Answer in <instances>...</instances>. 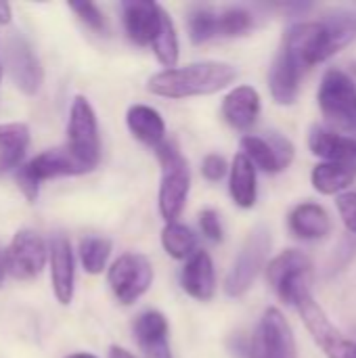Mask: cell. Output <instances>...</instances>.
Segmentation results:
<instances>
[{"label":"cell","mask_w":356,"mask_h":358,"mask_svg":"<svg viewBox=\"0 0 356 358\" xmlns=\"http://www.w3.org/2000/svg\"><path fill=\"white\" fill-rule=\"evenodd\" d=\"M0 80H2V63H0Z\"/></svg>","instance_id":"obj_41"},{"label":"cell","mask_w":356,"mask_h":358,"mask_svg":"<svg viewBox=\"0 0 356 358\" xmlns=\"http://www.w3.org/2000/svg\"><path fill=\"white\" fill-rule=\"evenodd\" d=\"M222 117L225 122L239 130L248 132L260 115V94L252 86H237L222 99Z\"/></svg>","instance_id":"obj_18"},{"label":"cell","mask_w":356,"mask_h":358,"mask_svg":"<svg viewBox=\"0 0 356 358\" xmlns=\"http://www.w3.org/2000/svg\"><path fill=\"white\" fill-rule=\"evenodd\" d=\"M132 336L145 358H172L170 325L159 310H145L132 321Z\"/></svg>","instance_id":"obj_15"},{"label":"cell","mask_w":356,"mask_h":358,"mask_svg":"<svg viewBox=\"0 0 356 358\" xmlns=\"http://www.w3.org/2000/svg\"><path fill=\"white\" fill-rule=\"evenodd\" d=\"M65 358H99L94 357V355H90V352H73V355H69V357Z\"/></svg>","instance_id":"obj_40"},{"label":"cell","mask_w":356,"mask_h":358,"mask_svg":"<svg viewBox=\"0 0 356 358\" xmlns=\"http://www.w3.org/2000/svg\"><path fill=\"white\" fill-rule=\"evenodd\" d=\"M180 285L197 302H210L216 294V271L206 250H195L180 271Z\"/></svg>","instance_id":"obj_17"},{"label":"cell","mask_w":356,"mask_h":358,"mask_svg":"<svg viewBox=\"0 0 356 358\" xmlns=\"http://www.w3.org/2000/svg\"><path fill=\"white\" fill-rule=\"evenodd\" d=\"M155 155L162 166V182L157 193V208L166 224L178 222L185 212L191 191V168L176 141L166 138L155 147Z\"/></svg>","instance_id":"obj_3"},{"label":"cell","mask_w":356,"mask_h":358,"mask_svg":"<svg viewBox=\"0 0 356 358\" xmlns=\"http://www.w3.org/2000/svg\"><path fill=\"white\" fill-rule=\"evenodd\" d=\"M46 262L48 245L31 229L17 231L4 250V271L17 281H31L40 277Z\"/></svg>","instance_id":"obj_11"},{"label":"cell","mask_w":356,"mask_h":358,"mask_svg":"<svg viewBox=\"0 0 356 358\" xmlns=\"http://www.w3.org/2000/svg\"><path fill=\"white\" fill-rule=\"evenodd\" d=\"M201 174L210 182H220L229 174V162L220 153H208L201 162Z\"/></svg>","instance_id":"obj_35"},{"label":"cell","mask_w":356,"mask_h":358,"mask_svg":"<svg viewBox=\"0 0 356 358\" xmlns=\"http://www.w3.org/2000/svg\"><path fill=\"white\" fill-rule=\"evenodd\" d=\"M356 180V162H321L313 168L311 182L321 195L346 191Z\"/></svg>","instance_id":"obj_24"},{"label":"cell","mask_w":356,"mask_h":358,"mask_svg":"<svg viewBox=\"0 0 356 358\" xmlns=\"http://www.w3.org/2000/svg\"><path fill=\"white\" fill-rule=\"evenodd\" d=\"M88 170L67 151V147L48 149L31 157L27 164L19 166L17 170V187L25 195L27 201H36L40 182L59 178V176H80Z\"/></svg>","instance_id":"obj_7"},{"label":"cell","mask_w":356,"mask_h":358,"mask_svg":"<svg viewBox=\"0 0 356 358\" xmlns=\"http://www.w3.org/2000/svg\"><path fill=\"white\" fill-rule=\"evenodd\" d=\"M355 40V34L338 19L325 21H302L285 31L281 52L300 69L304 76L315 65L327 61L332 55L342 50Z\"/></svg>","instance_id":"obj_1"},{"label":"cell","mask_w":356,"mask_h":358,"mask_svg":"<svg viewBox=\"0 0 356 358\" xmlns=\"http://www.w3.org/2000/svg\"><path fill=\"white\" fill-rule=\"evenodd\" d=\"M107 358H136L130 350L122 348V346H111L109 352H107Z\"/></svg>","instance_id":"obj_38"},{"label":"cell","mask_w":356,"mask_h":358,"mask_svg":"<svg viewBox=\"0 0 356 358\" xmlns=\"http://www.w3.org/2000/svg\"><path fill=\"white\" fill-rule=\"evenodd\" d=\"M273 237L269 227L258 224L250 231L248 239L243 241L227 279H225V292L229 298H241L250 292L258 275L262 273L266 258L271 254Z\"/></svg>","instance_id":"obj_5"},{"label":"cell","mask_w":356,"mask_h":358,"mask_svg":"<svg viewBox=\"0 0 356 358\" xmlns=\"http://www.w3.org/2000/svg\"><path fill=\"white\" fill-rule=\"evenodd\" d=\"M29 141L31 136L27 124L10 122L0 126V176L21 166Z\"/></svg>","instance_id":"obj_25"},{"label":"cell","mask_w":356,"mask_h":358,"mask_svg":"<svg viewBox=\"0 0 356 358\" xmlns=\"http://www.w3.org/2000/svg\"><path fill=\"white\" fill-rule=\"evenodd\" d=\"M308 147L325 162H356L355 136L338 134L325 126H313L308 132Z\"/></svg>","instance_id":"obj_20"},{"label":"cell","mask_w":356,"mask_h":358,"mask_svg":"<svg viewBox=\"0 0 356 358\" xmlns=\"http://www.w3.org/2000/svg\"><path fill=\"white\" fill-rule=\"evenodd\" d=\"M355 143H356V134H355Z\"/></svg>","instance_id":"obj_42"},{"label":"cell","mask_w":356,"mask_h":358,"mask_svg":"<svg viewBox=\"0 0 356 358\" xmlns=\"http://www.w3.org/2000/svg\"><path fill=\"white\" fill-rule=\"evenodd\" d=\"M229 193L237 208L250 210L258 199V178L256 168L243 153H237L229 166Z\"/></svg>","instance_id":"obj_21"},{"label":"cell","mask_w":356,"mask_h":358,"mask_svg":"<svg viewBox=\"0 0 356 358\" xmlns=\"http://www.w3.org/2000/svg\"><path fill=\"white\" fill-rule=\"evenodd\" d=\"M313 273L311 258L300 250H285L275 256L266 266V279L277 298L283 304L296 306V302L311 292L308 277Z\"/></svg>","instance_id":"obj_8"},{"label":"cell","mask_w":356,"mask_h":358,"mask_svg":"<svg viewBox=\"0 0 356 358\" xmlns=\"http://www.w3.org/2000/svg\"><path fill=\"white\" fill-rule=\"evenodd\" d=\"M126 126L136 141L153 149L162 141H166V122L162 113L149 105H130L126 111Z\"/></svg>","instance_id":"obj_23"},{"label":"cell","mask_w":356,"mask_h":358,"mask_svg":"<svg viewBox=\"0 0 356 358\" xmlns=\"http://www.w3.org/2000/svg\"><path fill=\"white\" fill-rule=\"evenodd\" d=\"M48 264L52 294L61 306H69L76 289V260L71 243L65 235H55L48 243Z\"/></svg>","instance_id":"obj_14"},{"label":"cell","mask_w":356,"mask_h":358,"mask_svg":"<svg viewBox=\"0 0 356 358\" xmlns=\"http://www.w3.org/2000/svg\"><path fill=\"white\" fill-rule=\"evenodd\" d=\"M4 275H6V271H4V252L0 250V285L4 281Z\"/></svg>","instance_id":"obj_39"},{"label":"cell","mask_w":356,"mask_h":358,"mask_svg":"<svg viewBox=\"0 0 356 358\" xmlns=\"http://www.w3.org/2000/svg\"><path fill=\"white\" fill-rule=\"evenodd\" d=\"M151 48L157 57V61L166 67V69H174L180 57V44H178V34H176V25L172 21V17L164 10L162 15V23L159 29L151 42Z\"/></svg>","instance_id":"obj_26"},{"label":"cell","mask_w":356,"mask_h":358,"mask_svg":"<svg viewBox=\"0 0 356 358\" xmlns=\"http://www.w3.org/2000/svg\"><path fill=\"white\" fill-rule=\"evenodd\" d=\"M302 73L300 69L279 50L269 71V88L277 105H294L298 99Z\"/></svg>","instance_id":"obj_22"},{"label":"cell","mask_w":356,"mask_h":358,"mask_svg":"<svg viewBox=\"0 0 356 358\" xmlns=\"http://www.w3.org/2000/svg\"><path fill=\"white\" fill-rule=\"evenodd\" d=\"M162 248L174 260H187L197 250V235L183 222H170L162 231Z\"/></svg>","instance_id":"obj_27"},{"label":"cell","mask_w":356,"mask_h":358,"mask_svg":"<svg viewBox=\"0 0 356 358\" xmlns=\"http://www.w3.org/2000/svg\"><path fill=\"white\" fill-rule=\"evenodd\" d=\"M10 17H13V10H10V4L0 0V25H8L10 23Z\"/></svg>","instance_id":"obj_37"},{"label":"cell","mask_w":356,"mask_h":358,"mask_svg":"<svg viewBox=\"0 0 356 358\" xmlns=\"http://www.w3.org/2000/svg\"><path fill=\"white\" fill-rule=\"evenodd\" d=\"M199 229L204 233L206 239L214 241V243H220L222 237H225V231H222V222H220V216L216 210L208 208V210H201L199 212Z\"/></svg>","instance_id":"obj_34"},{"label":"cell","mask_w":356,"mask_h":358,"mask_svg":"<svg viewBox=\"0 0 356 358\" xmlns=\"http://www.w3.org/2000/svg\"><path fill=\"white\" fill-rule=\"evenodd\" d=\"M344 227L356 235V193H342L336 201Z\"/></svg>","instance_id":"obj_36"},{"label":"cell","mask_w":356,"mask_h":358,"mask_svg":"<svg viewBox=\"0 0 356 358\" xmlns=\"http://www.w3.org/2000/svg\"><path fill=\"white\" fill-rule=\"evenodd\" d=\"M250 358H298L292 327L279 308H266L250 342Z\"/></svg>","instance_id":"obj_12"},{"label":"cell","mask_w":356,"mask_h":358,"mask_svg":"<svg viewBox=\"0 0 356 358\" xmlns=\"http://www.w3.org/2000/svg\"><path fill=\"white\" fill-rule=\"evenodd\" d=\"M218 10L210 6H197L189 13L187 25H189V38L193 44H208L218 38V25H216Z\"/></svg>","instance_id":"obj_30"},{"label":"cell","mask_w":356,"mask_h":358,"mask_svg":"<svg viewBox=\"0 0 356 358\" xmlns=\"http://www.w3.org/2000/svg\"><path fill=\"white\" fill-rule=\"evenodd\" d=\"M107 283L115 300L124 306L141 300L153 283V264L145 254L126 252L107 271Z\"/></svg>","instance_id":"obj_9"},{"label":"cell","mask_w":356,"mask_h":358,"mask_svg":"<svg viewBox=\"0 0 356 358\" xmlns=\"http://www.w3.org/2000/svg\"><path fill=\"white\" fill-rule=\"evenodd\" d=\"M218 38H239L254 27V15L241 6H229L216 15Z\"/></svg>","instance_id":"obj_31"},{"label":"cell","mask_w":356,"mask_h":358,"mask_svg":"<svg viewBox=\"0 0 356 358\" xmlns=\"http://www.w3.org/2000/svg\"><path fill=\"white\" fill-rule=\"evenodd\" d=\"M241 153L250 159V164L256 170H262L266 174H275V172H283L279 166V157L275 153V149L271 147V143L262 136L256 134H245L241 138Z\"/></svg>","instance_id":"obj_28"},{"label":"cell","mask_w":356,"mask_h":358,"mask_svg":"<svg viewBox=\"0 0 356 358\" xmlns=\"http://www.w3.org/2000/svg\"><path fill=\"white\" fill-rule=\"evenodd\" d=\"M67 151L90 172L101 162V134L94 107L86 96H76L67 120Z\"/></svg>","instance_id":"obj_6"},{"label":"cell","mask_w":356,"mask_h":358,"mask_svg":"<svg viewBox=\"0 0 356 358\" xmlns=\"http://www.w3.org/2000/svg\"><path fill=\"white\" fill-rule=\"evenodd\" d=\"M264 138H266V141L271 143V147L275 149V153H277V157H279L281 170L290 168L292 162H294V157H296V149H294L292 141H290L287 136H283L281 132H266Z\"/></svg>","instance_id":"obj_33"},{"label":"cell","mask_w":356,"mask_h":358,"mask_svg":"<svg viewBox=\"0 0 356 358\" xmlns=\"http://www.w3.org/2000/svg\"><path fill=\"white\" fill-rule=\"evenodd\" d=\"M287 224H290V231L294 233V237H298L302 241H317V239H323L329 235L332 216L327 214V210L323 206H319L315 201H304L290 212Z\"/></svg>","instance_id":"obj_19"},{"label":"cell","mask_w":356,"mask_h":358,"mask_svg":"<svg viewBox=\"0 0 356 358\" xmlns=\"http://www.w3.org/2000/svg\"><path fill=\"white\" fill-rule=\"evenodd\" d=\"M69 8L92 31H103L105 29V15L101 13V8L94 2H73V4H69Z\"/></svg>","instance_id":"obj_32"},{"label":"cell","mask_w":356,"mask_h":358,"mask_svg":"<svg viewBox=\"0 0 356 358\" xmlns=\"http://www.w3.org/2000/svg\"><path fill=\"white\" fill-rule=\"evenodd\" d=\"M4 65H6L15 86L23 94L31 96L42 88L44 67H42L36 50L23 36L15 34L4 42Z\"/></svg>","instance_id":"obj_13"},{"label":"cell","mask_w":356,"mask_h":358,"mask_svg":"<svg viewBox=\"0 0 356 358\" xmlns=\"http://www.w3.org/2000/svg\"><path fill=\"white\" fill-rule=\"evenodd\" d=\"M164 6L157 2L143 0H126L122 2V19L128 38L138 46H151L159 23H162Z\"/></svg>","instance_id":"obj_16"},{"label":"cell","mask_w":356,"mask_h":358,"mask_svg":"<svg viewBox=\"0 0 356 358\" xmlns=\"http://www.w3.org/2000/svg\"><path fill=\"white\" fill-rule=\"evenodd\" d=\"M80 262L88 275H101L107 268L111 256V241L107 237H84L80 241Z\"/></svg>","instance_id":"obj_29"},{"label":"cell","mask_w":356,"mask_h":358,"mask_svg":"<svg viewBox=\"0 0 356 358\" xmlns=\"http://www.w3.org/2000/svg\"><path fill=\"white\" fill-rule=\"evenodd\" d=\"M237 67L222 61H199L174 69L157 71L149 78L147 90L162 99H191L208 96L225 90L237 80Z\"/></svg>","instance_id":"obj_2"},{"label":"cell","mask_w":356,"mask_h":358,"mask_svg":"<svg viewBox=\"0 0 356 358\" xmlns=\"http://www.w3.org/2000/svg\"><path fill=\"white\" fill-rule=\"evenodd\" d=\"M296 310L304 323V327L308 329V334L313 336V340L317 342V346L325 352L327 358H356V342L346 338L323 313V308L317 304V300L313 298V294H304L298 302H296Z\"/></svg>","instance_id":"obj_10"},{"label":"cell","mask_w":356,"mask_h":358,"mask_svg":"<svg viewBox=\"0 0 356 358\" xmlns=\"http://www.w3.org/2000/svg\"><path fill=\"white\" fill-rule=\"evenodd\" d=\"M319 107L329 124V130L346 136L356 134V84L355 80L338 69L329 67L319 86Z\"/></svg>","instance_id":"obj_4"}]
</instances>
